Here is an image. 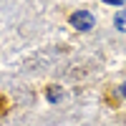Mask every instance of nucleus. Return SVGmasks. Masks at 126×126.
Listing matches in <instances>:
<instances>
[{
  "label": "nucleus",
  "mask_w": 126,
  "mask_h": 126,
  "mask_svg": "<svg viewBox=\"0 0 126 126\" xmlns=\"http://www.w3.org/2000/svg\"><path fill=\"white\" fill-rule=\"evenodd\" d=\"M71 25L76 30H91L93 25H96V20H93V15L88 13V10H76V13L71 15Z\"/></svg>",
  "instance_id": "1"
},
{
  "label": "nucleus",
  "mask_w": 126,
  "mask_h": 126,
  "mask_svg": "<svg viewBox=\"0 0 126 126\" xmlns=\"http://www.w3.org/2000/svg\"><path fill=\"white\" fill-rule=\"evenodd\" d=\"M46 96H48L50 103H58V101L63 98V88H61V86H50V88L46 91Z\"/></svg>",
  "instance_id": "2"
},
{
  "label": "nucleus",
  "mask_w": 126,
  "mask_h": 126,
  "mask_svg": "<svg viewBox=\"0 0 126 126\" xmlns=\"http://www.w3.org/2000/svg\"><path fill=\"white\" fill-rule=\"evenodd\" d=\"M116 28L119 30H126V10H121V13L116 15Z\"/></svg>",
  "instance_id": "3"
},
{
  "label": "nucleus",
  "mask_w": 126,
  "mask_h": 126,
  "mask_svg": "<svg viewBox=\"0 0 126 126\" xmlns=\"http://www.w3.org/2000/svg\"><path fill=\"white\" fill-rule=\"evenodd\" d=\"M103 3H111V5H124V0H103Z\"/></svg>",
  "instance_id": "4"
},
{
  "label": "nucleus",
  "mask_w": 126,
  "mask_h": 126,
  "mask_svg": "<svg viewBox=\"0 0 126 126\" xmlns=\"http://www.w3.org/2000/svg\"><path fill=\"white\" fill-rule=\"evenodd\" d=\"M119 91H121V96H124V98H126V83H124V86H121V88H119Z\"/></svg>",
  "instance_id": "5"
}]
</instances>
